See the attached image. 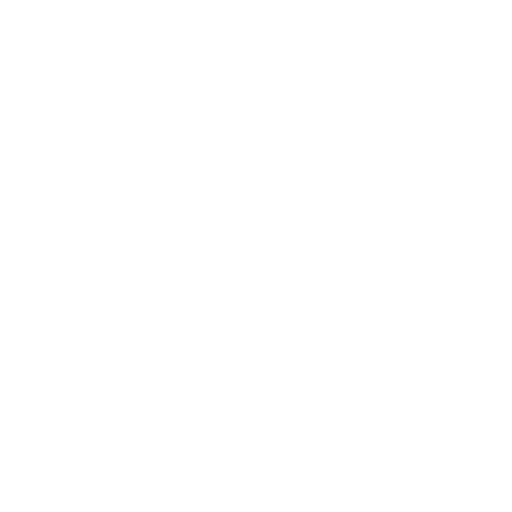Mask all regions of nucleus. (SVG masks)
I'll return each mask as SVG.
<instances>
[]
</instances>
